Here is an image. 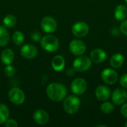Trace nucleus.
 Wrapping results in <instances>:
<instances>
[{
  "instance_id": "obj_2",
  "label": "nucleus",
  "mask_w": 127,
  "mask_h": 127,
  "mask_svg": "<svg viewBox=\"0 0 127 127\" xmlns=\"http://www.w3.org/2000/svg\"><path fill=\"white\" fill-rule=\"evenodd\" d=\"M40 43L42 48L48 52L56 51L60 45L57 38L53 35H46L43 36L40 41Z\"/></svg>"
},
{
  "instance_id": "obj_30",
  "label": "nucleus",
  "mask_w": 127,
  "mask_h": 127,
  "mask_svg": "<svg viewBox=\"0 0 127 127\" xmlns=\"http://www.w3.org/2000/svg\"><path fill=\"white\" fill-rule=\"evenodd\" d=\"M39 39H40V34H39V33L38 31L33 33V34H32V39L33 41H38V40H39Z\"/></svg>"
},
{
  "instance_id": "obj_27",
  "label": "nucleus",
  "mask_w": 127,
  "mask_h": 127,
  "mask_svg": "<svg viewBox=\"0 0 127 127\" xmlns=\"http://www.w3.org/2000/svg\"><path fill=\"white\" fill-rule=\"evenodd\" d=\"M120 28H121V32L124 34H125L126 36H127V19L122 22V23L121 24Z\"/></svg>"
},
{
  "instance_id": "obj_9",
  "label": "nucleus",
  "mask_w": 127,
  "mask_h": 127,
  "mask_svg": "<svg viewBox=\"0 0 127 127\" xmlns=\"http://www.w3.org/2000/svg\"><path fill=\"white\" fill-rule=\"evenodd\" d=\"M87 89V83L83 78L75 79L71 85V89L75 95H80L83 94Z\"/></svg>"
},
{
  "instance_id": "obj_16",
  "label": "nucleus",
  "mask_w": 127,
  "mask_h": 127,
  "mask_svg": "<svg viewBox=\"0 0 127 127\" xmlns=\"http://www.w3.org/2000/svg\"><path fill=\"white\" fill-rule=\"evenodd\" d=\"M13 60H14V53L11 49L7 48L1 52V60L4 65H10L13 63Z\"/></svg>"
},
{
  "instance_id": "obj_20",
  "label": "nucleus",
  "mask_w": 127,
  "mask_h": 127,
  "mask_svg": "<svg viewBox=\"0 0 127 127\" xmlns=\"http://www.w3.org/2000/svg\"><path fill=\"white\" fill-rule=\"evenodd\" d=\"M10 36L7 29L0 25V46H5L8 44Z\"/></svg>"
},
{
  "instance_id": "obj_4",
  "label": "nucleus",
  "mask_w": 127,
  "mask_h": 127,
  "mask_svg": "<svg viewBox=\"0 0 127 127\" xmlns=\"http://www.w3.org/2000/svg\"><path fill=\"white\" fill-rule=\"evenodd\" d=\"M92 60L86 56H80L76 58L73 63V68L77 71H85L92 66Z\"/></svg>"
},
{
  "instance_id": "obj_24",
  "label": "nucleus",
  "mask_w": 127,
  "mask_h": 127,
  "mask_svg": "<svg viewBox=\"0 0 127 127\" xmlns=\"http://www.w3.org/2000/svg\"><path fill=\"white\" fill-rule=\"evenodd\" d=\"M115 109V106L112 103H109V102H106L104 103H103L101 105V107H100V109L101 111L103 112V113H106V114H109V113H111Z\"/></svg>"
},
{
  "instance_id": "obj_29",
  "label": "nucleus",
  "mask_w": 127,
  "mask_h": 127,
  "mask_svg": "<svg viewBox=\"0 0 127 127\" xmlns=\"http://www.w3.org/2000/svg\"><path fill=\"white\" fill-rule=\"evenodd\" d=\"M121 112L125 118H127V103H124L122 106L121 109Z\"/></svg>"
},
{
  "instance_id": "obj_6",
  "label": "nucleus",
  "mask_w": 127,
  "mask_h": 127,
  "mask_svg": "<svg viewBox=\"0 0 127 127\" xmlns=\"http://www.w3.org/2000/svg\"><path fill=\"white\" fill-rule=\"evenodd\" d=\"M41 28L42 31L48 33H54L57 27V23L54 18L51 16H45L44 17L40 23Z\"/></svg>"
},
{
  "instance_id": "obj_19",
  "label": "nucleus",
  "mask_w": 127,
  "mask_h": 127,
  "mask_svg": "<svg viewBox=\"0 0 127 127\" xmlns=\"http://www.w3.org/2000/svg\"><path fill=\"white\" fill-rule=\"evenodd\" d=\"M124 59L123 55L118 53V54H115L111 57L110 65H112V67L115 68H119L122 66V65L124 64Z\"/></svg>"
},
{
  "instance_id": "obj_1",
  "label": "nucleus",
  "mask_w": 127,
  "mask_h": 127,
  "mask_svg": "<svg viewBox=\"0 0 127 127\" xmlns=\"http://www.w3.org/2000/svg\"><path fill=\"white\" fill-rule=\"evenodd\" d=\"M46 94L48 97L56 102L63 100L67 94V89L61 83H53L48 86L46 89Z\"/></svg>"
},
{
  "instance_id": "obj_28",
  "label": "nucleus",
  "mask_w": 127,
  "mask_h": 127,
  "mask_svg": "<svg viewBox=\"0 0 127 127\" xmlns=\"http://www.w3.org/2000/svg\"><path fill=\"white\" fill-rule=\"evenodd\" d=\"M120 83L121 85L124 87V88H127V74H124L121 79H120Z\"/></svg>"
},
{
  "instance_id": "obj_3",
  "label": "nucleus",
  "mask_w": 127,
  "mask_h": 127,
  "mask_svg": "<svg viewBox=\"0 0 127 127\" xmlns=\"http://www.w3.org/2000/svg\"><path fill=\"white\" fill-rule=\"evenodd\" d=\"M80 102L78 97L71 95L66 97L63 102V108L65 111L70 115L75 114L80 108Z\"/></svg>"
},
{
  "instance_id": "obj_10",
  "label": "nucleus",
  "mask_w": 127,
  "mask_h": 127,
  "mask_svg": "<svg viewBox=\"0 0 127 127\" xmlns=\"http://www.w3.org/2000/svg\"><path fill=\"white\" fill-rule=\"evenodd\" d=\"M101 77L106 83L109 85L115 84L118 80V73L115 70L111 68H106L103 70L101 74Z\"/></svg>"
},
{
  "instance_id": "obj_8",
  "label": "nucleus",
  "mask_w": 127,
  "mask_h": 127,
  "mask_svg": "<svg viewBox=\"0 0 127 127\" xmlns=\"http://www.w3.org/2000/svg\"><path fill=\"white\" fill-rule=\"evenodd\" d=\"M71 31L75 36L83 37L88 34L89 31V27L84 22H78L72 26Z\"/></svg>"
},
{
  "instance_id": "obj_23",
  "label": "nucleus",
  "mask_w": 127,
  "mask_h": 127,
  "mask_svg": "<svg viewBox=\"0 0 127 127\" xmlns=\"http://www.w3.org/2000/svg\"><path fill=\"white\" fill-rule=\"evenodd\" d=\"M25 39L24 34L21 31H16L13 34V41L16 45H21Z\"/></svg>"
},
{
  "instance_id": "obj_21",
  "label": "nucleus",
  "mask_w": 127,
  "mask_h": 127,
  "mask_svg": "<svg viewBox=\"0 0 127 127\" xmlns=\"http://www.w3.org/2000/svg\"><path fill=\"white\" fill-rule=\"evenodd\" d=\"M8 116H9L8 108L4 104H0V124L5 123L8 118Z\"/></svg>"
},
{
  "instance_id": "obj_5",
  "label": "nucleus",
  "mask_w": 127,
  "mask_h": 127,
  "mask_svg": "<svg viewBox=\"0 0 127 127\" xmlns=\"http://www.w3.org/2000/svg\"><path fill=\"white\" fill-rule=\"evenodd\" d=\"M8 97L10 100L14 103L15 105H21L24 103L25 96L24 92L19 88L14 87L12 88L9 93H8Z\"/></svg>"
},
{
  "instance_id": "obj_13",
  "label": "nucleus",
  "mask_w": 127,
  "mask_h": 127,
  "mask_svg": "<svg viewBox=\"0 0 127 127\" xmlns=\"http://www.w3.org/2000/svg\"><path fill=\"white\" fill-rule=\"evenodd\" d=\"M33 119L36 123L40 125L46 124L49 121V115L43 109H37L33 113Z\"/></svg>"
},
{
  "instance_id": "obj_15",
  "label": "nucleus",
  "mask_w": 127,
  "mask_h": 127,
  "mask_svg": "<svg viewBox=\"0 0 127 127\" xmlns=\"http://www.w3.org/2000/svg\"><path fill=\"white\" fill-rule=\"evenodd\" d=\"M95 95L99 100L104 101L109 99L111 95V90L106 86H100L96 89Z\"/></svg>"
},
{
  "instance_id": "obj_31",
  "label": "nucleus",
  "mask_w": 127,
  "mask_h": 127,
  "mask_svg": "<svg viewBox=\"0 0 127 127\" xmlns=\"http://www.w3.org/2000/svg\"><path fill=\"white\" fill-rule=\"evenodd\" d=\"M125 127H127V123H126V124H125Z\"/></svg>"
},
{
  "instance_id": "obj_12",
  "label": "nucleus",
  "mask_w": 127,
  "mask_h": 127,
  "mask_svg": "<svg viewBox=\"0 0 127 127\" xmlns=\"http://www.w3.org/2000/svg\"><path fill=\"white\" fill-rule=\"evenodd\" d=\"M37 53H38L37 48L34 45L30 44H27L22 46L20 49L21 55L26 59H33L36 57Z\"/></svg>"
},
{
  "instance_id": "obj_22",
  "label": "nucleus",
  "mask_w": 127,
  "mask_h": 127,
  "mask_svg": "<svg viewBox=\"0 0 127 127\" xmlns=\"http://www.w3.org/2000/svg\"><path fill=\"white\" fill-rule=\"evenodd\" d=\"M3 23L6 28H13L16 24V18L12 14L7 15L3 19Z\"/></svg>"
},
{
  "instance_id": "obj_32",
  "label": "nucleus",
  "mask_w": 127,
  "mask_h": 127,
  "mask_svg": "<svg viewBox=\"0 0 127 127\" xmlns=\"http://www.w3.org/2000/svg\"><path fill=\"white\" fill-rule=\"evenodd\" d=\"M125 1H126V2H127V0H125Z\"/></svg>"
},
{
  "instance_id": "obj_26",
  "label": "nucleus",
  "mask_w": 127,
  "mask_h": 127,
  "mask_svg": "<svg viewBox=\"0 0 127 127\" xmlns=\"http://www.w3.org/2000/svg\"><path fill=\"white\" fill-rule=\"evenodd\" d=\"M18 126V124L14 119H9L7 120L5 122V127H16Z\"/></svg>"
},
{
  "instance_id": "obj_11",
  "label": "nucleus",
  "mask_w": 127,
  "mask_h": 127,
  "mask_svg": "<svg viewBox=\"0 0 127 127\" xmlns=\"http://www.w3.org/2000/svg\"><path fill=\"white\" fill-rule=\"evenodd\" d=\"M112 99L113 103L117 105L120 106L124 104L127 100V92L124 89L118 88L115 89L112 95Z\"/></svg>"
},
{
  "instance_id": "obj_14",
  "label": "nucleus",
  "mask_w": 127,
  "mask_h": 127,
  "mask_svg": "<svg viewBox=\"0 0 127 127\" xmlns=\"http://www.w3.org/2000/svg\"><path fill=\"white\" fill-rule=\"evenodd\" d=\"M90 59L95 63H102L106 59V53L100 48L94 49L91 52Z\"/></svg>"
},
{
  "instance_id": "obj_18",
  "label": "nucleus",
  "mask_w": 127,
  "mask_h": 127,
  "mask_svg": "<svg viewBox=\"0 0 127 127\" xmlns=\"http://www.w3.org/2000/svg\"><path fill=\"white\" fill-rule=\"evenodd\" d=\"M127 16V7L124 4H119L115 10V17L118 21L124 20Z\"/></svg>"
},
{
  "instance_id": "obj_25",
  "label": "nucleus",
  "mask_w": 127,
  "mask_h": 127,
  "mask_svg": "<svg viewBox=\"0 0 127 127\" xmlns=\"http://www.w3.org/2000/svg\"><path fill=\"white\" fill-rule=\"evenodd\" d=\"M15 73H16V69H15V68H14L13 66L10 65H7L6 66V68H4V74H5L7 77H13V76L15 74Z\"/></svg>"
},
{
  "instance_id": "obj_17",
  "label": "nucleus",
  "mask_w": 127,
  "mask_h": 127,
  "mask_svg": "<svg viewBox=\"0 0 127 127\" xmlns=\"http://www.w3.org/2000/svg\"><path fill=\"white\" fill-rule=\"evenodd\" d=\"M52 68L56 71H61L65 67V60L62 56L57 55L54 57L51 63Z\"/></svg>"
},
{
  "instance_id": "obj_7",
  "label": "nucleus",
  "mask_w": 127,
  "mask_h": 127,
  "mask_svg": "<svg viewBox=\"0 0 127 127\" xmlns=\"http://www.w3.org/2000/svg\"><path fill=\"white\" fill-rule=\"evenodd\" d=\"M69 50L73 54L76 56H81L86 52V46L83 41L80 39H74L70 42Z\"/></svg>"
}]
</instances>
